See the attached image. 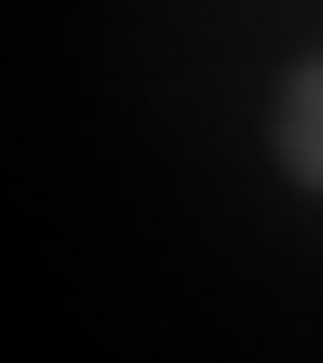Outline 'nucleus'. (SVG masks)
I'll list each match as a JSON object with an SVG mask.
<instances>
[{
	"label": "nucleus",
	"mask_w": 323,
	"mask_h": 363,
	"mask_svg": "<svg viewBox=\"0 0 323 363\" xmlns=\"http://www.w3.org/2000/svg\"><path fill=\"white\" fill-rule=\"evenodd\" d=\"M270 148H283V175H297V189H323V67L283 81V135H270Z\"/></svg>",
	"instance_id": "1"
}]
</instances>
